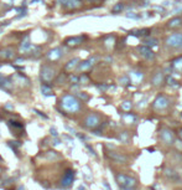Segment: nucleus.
I'll return each instance as SVG.
<instances>
[{"label": "nucleus", "instance_id": "0eeeda50", "mask_svg": "<svg viewBox=\"0 0 182 190\" xmlns=\"http://www.w3.org/2000/svg\"><path fill=\"white\" fill-rule=\"evenodd\" d=\"M82 0H58V4H61L62 6H65L66 9L74 10L82 6Z\"/></svg>", "mask_w": 182, "mask_h": 190}, {"label": "nucleus", "instance_id": "39448f33", "mask_svg": "<svg viewBox=\"0 0 182 190\" xmlns=\"http://www.w3.org/2000/svg\"><path fill=\"white\" fill-rule=\"evenodd\" d=\"M137 52L140 54L141 57H144L147 61H154L156 57V54L151 50V47L146 46V45H143V46H137Z\"/></svg>", "mask_w": 182, "mask_h": 190}, {"label": "nucleus", "instance_id": "4c0bfd02", "mask_svg": "<svg viewBox=\"0 0 182 190\" xmlns=\"http://www.w3.org/2000/svg\"><path fill=\"white\" fill-rule=\"evenodd\" d=\"M78 96H79L81 97V98H83V99H88V96L87 95H84V93H78Z\"/></svg>", "mask_w": 182, "mask_h": 190}, {"label": "nucleus", "instance_id": "423d86ee", "mask_svg": "<svg viewBox=\"0 0 182 190\" xmlns=\"http://www.w3.org/2000/svg\"><path fill=\"white\" fill-rule=\"evenodd\" d=\"M160 138H161V140L167 145H171V144L175 143V134H173L172 130L169 129V128H162L160 130Z\"/></svg>", "mask_w": 182, "mask_h": 190}, {"label": "nucleus", "instance_id": "c03bdc74", "mask_svg": "<svg viewBox=\"0 0 182 190\" xmlns=\"http://www.w3.org/2000/svg\"><path fill=\"white\" fill-rule=\"evenodd\" d=\"M39 1H40V0H32L31 3H32V4H35V3H39Z\"/></svg>", "mask_w": 182, "mask_h": 190}, {"label": "nucleus", "instance_id": "c85d7f7f", "mask_svg": "<svg viewBox=\"0 0 182 190\" xmlns=\"http://www.w3.org/2000/svg\"><path fill=\"white\" fill-rule=\"evenodd\" d=\"M121 107H123V109H130V108H131V103H130L129 101H125V102L121 104Z\"/></svg>", "mask_w": 182, "mask_h": 190}, {"label": "nucleus", "instance_id": "9d476101", "mask_svg": "<svg viewBox=\"0 0 182 190\" xmlns=\"http://www.w3.org/2000/svg\"><path fill=\"white\" fill-rule=\"evenodd\" d=\"M85 126L88 127V128H95V127H98L99 126V123H100V118H99V115H97V114H89L87 118H85Z\"/></svg>", "mask_w": 182, "mask_h": 190}, {"label": "nucleus", "instance_id": "37998d69", "mask_svg": "<svg viewBox=\"0 0 182 190\" xmlns=\"http://www.w3.org/2000/svg\"><path fill=\"white\" fill-rule=\"evenodd\" d=\"M5 107H6V108H9V109H13V107H11V106H10V104H6V106H5Z\"/></svg>", "mask_w": 182, "mask_h": 190}, {"label": "nucleus", "instance_id": "b1692460", "mask_svg": "<svg viewBox=\"0 0 182 190\" xmlns=\"http://www.w3.org/2000/svg\"><path fill=\"white\" fill-rule=\"evenodd\" d=\"M41 92L43 93V96H51L52 95V89H51L50 86H47V85L41 86Z\"/></svg>", "mask_w": 182, "mask_h": 190}, {"label": "nucleus", "instance_id": "a211bd4d", "mask_svg": "<svg viewBox=\"0 0 182 190\" xmlns=\"http://www.w3.org/2000/svg\"><path fill=\"white\" fill-rule=\"evenodd\" d=\"M171 65H172L173 68H176L178 71H182V55L177 56L176 58H173L172 62H171Z\"/></svg>", "mask_w": 182, "mask_h": 190}, {"label": "nucleus", "instance_id": "cd10ccee", "mask_svg": "<svg viewBox=\"0 0 182 190\" xmlns=\"http://www.w3.org/2000/svg\"><path fill=\"white\" fill-rule=\"evenodd\" d=\"M11 128H20V129H22V124L20 122H13V121H10L9 123H7Z\"/></svg>", "mask_w": 182, "mask_h": 190}, {"label": "nucleus", "instance_id": "f8f14e48", "mask_svg": "<svg viewBox=\"0 0 182 190\" xmlns=\"http://www.w3.org/2000/svg\"><path fill=\"white\" fill-rule=\"evenodd\" d=\"M163 72L161 70H157L156 72H154V75H152V77H151V85H154V86H160L163 82Z\"/></svg>", "mask_w": 182, "mask_h": 190}, {"label": "nucleus", "instance_id": "4468645a", "mask_svg": "<svg viewBox=\"0 0 182 190\" xmlns=\"http://www.w3.org/2000/svg\"><path fill=\"white\" fill-rule=\"evenodd\" d=\"M85 40V36H74V37H68L66 40V44L68 46H78Z\"/></svg>", "mask_w": 182, "mask_h": 190}, {"label": "nucleus", "instance_id": "ddd939ff", "mask_svg": "<svg viewBox=\"0 0 182 190\" xmlns=\"http://www.w3.org/2000/svg\"><path fill=\"white\" fill-rule=\"evenodd\" d=\"M129 76H130L131 82H133V83H135V85L140 83V82L144 80V73L141 72V71H131Z\"/></svg>", "mask_w": 182, "mask_h": 190}, {"label": "nucleus", "instance_id": "f704fd0d", "mask_svg": "<svg viewBox=\"0 0 182 190\" xmlns=\"http://www.w3.org/2000/svg\"><path fill=\"white\" fill-rule=\"evenodd\" d=\"M120 82H123V85H126L129 82V78L128 77H123V78H120Z\"/></svg>", "mask_w": 182, "mask_h": 190}, {"label": "nucleus", "instance_id": "f3484780", "mask_svg": "<svg viewBox=\"0 0 182 190\" xmlns=\"http://www.w3.org/2000/svg\"><path fill=\"white\" fill-rule=\"evenodd\" d=\"M109 156L115 162H119V163H125L126 162V156L121 155V154H118L115 152H109Z\"/></svg>", "mask_w": 182, "mask_h": 190}, {"label": "nucleus", "instance_id": "412c9836", "mask_svg": "<svg viewBox=\"0 0 182 190\" xmlns=\"http://www.w3.org/2000/svg\"><path fill=\"white\" fill-rule=\"evenodd\" d=\"M14 56V51L10 50V48H4V50L0 51V57L3 58H11Z\"/></svg>", "mask_w": 182, "mask_h": 190}, {"label": "nucleus", "instance_id": "7ed1b4c3", "mask_svg": "<svg viewBox=\"0 0 182 190\" xmlns=\"http://www.w3.org/2000/svg\"><path fill=\"white\" fill-rule=\"evenodd\" d=\"M165 45L171 50H182V32L169 35L165 40Z\"/></svg>", "mask_w": 182, "mask_h": 190}, {"label": "nucleus", "instance_id": "4be33fe9", "mask_svg": "<svg viewBox=\"0 0 182 190\" xmlns=\"http://www.w3.org/2000/svg\"><path fill=\"white\" fill-rule=\"evenodd\" d=\"M144 44L146 45V46H157L159 45V40L156 39V37H147L146 40L144 41Z\"/></svg>", "mask_w": 182, "mask_h": 190}, {"label": "nucleus", "instance_id": "1a4fd4ad", "mask_svg": "<svg viewBox=\"0 0 182 190\" xmlns=\"http://www.w3.org/2000/svg\"><path fill=\"white\" fill-rule=\"evenodd\" d=\"M41 77H42L43 81L50 82L52 78L55 77V70L52 68V67H48V66L42 67V70H41Z\"/></svg>", "mask_w": 182, "mask_h": 190}, {"label": "nucleus", "instance_id": "58836bf2", "mask_svg": "<svg viewBox=\"0 0 182 190\" xmlns=\"http://www.w3.org/2000/svg\"><path fill=\"white\" fill-rule=\"evenodd\" d=\"M94 134H97V136H100V134H102V132H100V130H94V132H93Z\"/></svg>", "mask_w": 182, "mask_h": 190}, {"label": "nucleus", "instance_id": "473e14b6", "mask_svg": "<svg viewBox=\"0 0 182 190\" xmlns=\"http://www.w3.org/2000/svg\"><path fill=\"white\" fill-rule=\"evenodd\" d=\"M51 134H52L53 137H57V136H58V132H57V129H56L55 127H52V128H51Z\"/></svg>", "mask_w": 182, "mask_h": 190}, {"label": "nucleus", "instance_id": "dca6fc26", "mask_svg": "<svg viewBox=\"0 0 182 190\" xmlns=\"http://www.w3.org/2000/svg\"><path fill=\"white\" fill-rule=\"evenodd\" d=\"M61 56H62L61 48H57V47H56V48L51 50V51L47 54V58L51 60V61H57V60L61 58Z\"/></svg>", "mask_w": 182, "mask_h": 190}, {"label": "nucleus", "instance_id": "f257e3e1", "mask_svg": "<svg viewBox=\"0 0 182 190\" xmlns=\"http://www.w3.org/2000/svg\"><path fill=\"white\" fill-rule=\"evenodd\" d=\"M171 107V101L166 95L159 93L152 102V108L157 112H165Z\"/></svg>", "mask_w": 182, "mask_h": 190}, {"label": "nucleus", "instance_id": "aec40b11", "mask_svg": "<svg viewBox=\"0 0 182 190\" xmlns=\"http://www.w3.org/2000/svg\"><path fill=\"white\" fill-rule=\"evenodd\" d=\"M32 48V46H31V44H30V41H29V39L26 37V39L22 41L21 42V46H20V50L22 51V52H27V51H30Z\"/></svg>", "mask_w": 182, "mask_h": 190}, {"label": "nucleus", "instance_id": "a18cd8bd", "mask_svg": "<svg viewBox=\"0 0 182 190\" xmlns=\"http://www.w3.org/2000/svg\"><path fill=\"white\" fill-rule=\"evenodd\" d=\"M180 137H181V139H182V128L180 129Z\"/></svg>", "mask_w": 182, "mask_h": 190}, {"label": "nucleus", "instance_id": "c9c22d12", "mask_svg": "<svg viewBox=\"0 0 182 190\" xmlns=\"http://www.w3.org/2000/svg\"><path fill=\"white\" fill-rule=\"evenodd\" d=\"M79 81L82 82V83H84V82H87V81H88V77H87V76H84V75H83V76H82V77L79 78Z\"/></svg>", "mask_w": 182, "mask_h": 190}, {"label": "nucleus", "instance_id": "6e6552de", "mask_svg": "<svg viewBox=\"0 0 182 190\" xmlns=\"http://www.w3.org/2000/svg\"><path fill=\"white\" fill-rule=\"evenodd\" d=\"M73 180H74V173H73V170L68 169V170L66 171V174L63 175V179H62V181H61V185L63 186V188H69V186L72 185Z\"/></svg>", "mask_w": 182, "mask_h": 190}, {"label": "nucleus", "instance_id": "79ce46f5", "mask_svg": "<svg viewBox=\"0 0 182 190\" xmlns=\"http://www.w3.org/2000/svg\"><path fill=\"white\" fill-rule=\"evenodd\" d=\"M21 63V62H24V60H22V58H19V60H16V63Z\"/></svg>", "mask_w": 182, "mask_h": 190}, {"label": "nucleus", "instance_id": "7c9ffc66", "mask_svg": "<svg viewBox=\"0 0 182 190\" xmlns=\"http://www.w3.org/2000/svg\"><path fill=\"white\" fill-rule=\"evenodd\" d=\"M126 17H133V19H139V15H135V13H128L126 14Z\"/></svg>", "mask_w": 182, "mask_h": 190}, {"label": "nucleus", "instance_id": "e433bc0d", "mask_svg": "<svg viewBox=\"0 0 182 190\" xmlns=\"http://www.w3.org/2000/svg\"><path fill=\"white\" fill-rule=\"evenodd\" d=\"M71 81H72V82H74V83H77V82L79 81V78H78L77 76H72V77H71Z\"/></svg>", "mask_w": 182, "mask_h": 190}, {"label": "nucleus", "instance_id": "20e7f679", "mask_svg": "<svg viewBox=\"0 0 182 190\" xmlns=\"http://www.w3.org/2000/svg\"><path fill=\"white\" fill-rule=\"evenodd\" d=\"M117 181L120 189L123 188H135L136 186V180L135 178H131L129 175H125V174H118L117 175Z\"/></svg>", "mask_w": 182, "mask_h": 190}, {"label": "nucleus", "instance_id": "393cba45", "mask_svg": "<svg viewBox=\"0 0 182 190\" xmlns=\"http://www.w3.org/2000/svg\"><path fill=\"white\" fill-rule=\"evenodd\" d=\"M165 81H166V83L169 85V86H172V87H178V85H177L178 82H177L176 80H175V78H173L172 76H167Z\"/></svg>", "mask_w": 182, "mask_h": 190}, {"label": "nucleus", "instance_id": "49530a36", "mask_svg": "<svg viewBox=\"0 0 182 190\" xmlns=\"http://www.w3.org/2000/svg\"><path fill=\"white\" fill-rule=\"evenodd\" d=\"M0 160H1V156H0Z\"/></svg>", "mask_w": 182, "mask_h": 190}, {"label": "nucleus", "instance_id": "a19ab883", "mask_svg": "<svg viewBox=\"0 0 182 190\" xmlns=\"http://www.w3.org/2000/svg\"><path fill=\"white\" fill-rule=\"evenodd\" d=\"M59 143H61V142H59L58 139H56V140L53 142V144H55V145H57V144H59Z\"/></svg>", "mask_w": 182, "mask_h": 190}, {"label": "nucleus", "instance_id": "bb28decb", "mask_svg": "<svg viewBox=\"0 0 182 190\" xmlns=\"http://www.w3.org/2000/svg\"><path fill=\"white\" fill-rule=\"evenodd\" d=\"M150 34H151V29H149V28L139 30V36L140 37H149V36H150Z\"/></svg>", "mask_w": 182, "mask_h": 190}, {"label": "nucleus", "instance_id": "c756f323", "mask_svg": "<svg viewBox=\"0 0 182 190\" xmlns=\"http://www.w3.org/2000/svg\"><path fill=\"white\" fill-rule=\"evenodd\" d=\"M9 145L15 149V147H20V142H9Z\"/></svg>", "mask_w": 182, "mask_h": 190}, {"label": "nucleus", "instance_id": "9b49d317", "mask_svg": "<svg viewBox=\"0 0 182 190\" xmlns=\"http://www.w3.org/2000/svg\"><path fill=\"white\" fill-rule=\"evenodd\" d=\"M182 26V17L181 16H175L172 19H170L166 24V28L170 30H176Z\"/></svg>", "mask_w": 182, "mask_h": 190}, {"label": "nucleus", "instance_id": "a878e982", "mask_svg": "<svg viewBox=\"0 0 182 190\" xmlns=\"http://www.w3.org/2000/svg\"><path fill=\"white\" fill-rule=\"evenodd\" d=\"M123 118L125 119V123H133V122H135V119H136L135 115L131 114V113H125L123 115Z\"/></svg>", "mask_w": 182, "mask_h": 190}, {"label": "nucleus", "instance_id": "f03ea898", "mask_svg": "<svg viewBox=\"0 0 182 190\" xmlns=\"http://www.w3.org/2000/svg\"><path fill=\"white\" fill-rule=\"evenodd\" d=\"M61 104H62L63 109L67 111V112H71V113L78 112V111H79V108H81L79 101L76 99L73 96H71V95H66L65 97H63Z\"/></svg>", "mask_w": 182, "mask_h": 190}, {"label": "nucleus", "instance_id": "6ab92c4d", "mask_svg": "<svg viewBox=\"0 0 182 190\" xmlns=\"http://www.w3.org/2000/svg\"><path fill=\"white\" fill-rule=\"evenodd\" d=\"M79 63V58H72L71 61H68L67 62V65L65 66V68L67 70V71H72V70H74L77 67V65Z\"/></svg>", "mask_w": 182, "mask_h": 190}, {"label": "nucleus", "instance_id": "2f4dec72", "mask_svg": "<svg viewBox=\"0 0 182 190\" xmlns=\"http://www.w3.org/2000/svg\"><path fill=\"white\" fill-rule=\"evenodd\" d=\"M120 139H121V140H124V142L128 140V133L124 132L123 134H120Z\"/></svg>", "mask_w": 182, "mask_h": 190}, {"label": "nucleus", "instance_id": "5701e85b", "mask_svg": "<svg viewBox=\"0 0 182 190\" xmlns=\"http://www.w3.org/2000/svg\"><path fill=\"white\" fill-rule=\"evenodd\" d=\"M123 9H124V4H123V3H118V4H115V5L111 7V13H113V14L121 13Z\"/></svg>", "mask_w": 182, "mask_h": 190}, {"label": "nucleus", "instance_id": "de8ad7c7", "mask_svg": "<svg viewBox=\"0 0 182 190\" xmlns=\"http://www.w3.org/2000/svg\"><path fill=\"white\" fill-rule=\"evenodd\" d=\"M181 117H182V113H181Z\"/></svg>", "mask_w": 182, "mask_h": 190}, {"label": "nucleus", "instance_id": "2eb2a0df", "mask_svg": "<svg viewBox=\"0 0 182 190\" xmlns=\"http://www.w3.org/2000/svg\"><path fill=\"white\" fill-rule=\"evenodd\" d=\"M94 62H95V57H91L89 60H85V61H83L82 63L78 65V70L79 71H88L89 68H92V66L94 65Z\"/></svg>", "mask_w": 182, "mask_h": 190}, {"label": "nucleus", "instance_id": "72a5a7b5", "mask_svg": "<svg viewBox=\"0 0 182 190\" xmlns=\"http://www.w3.org/2000/svg\"><path fill=\"white\" fill-rule=\"evenodd\" d=\"M33 112H35V113H36V114H39V115H40V117H41V118H43V119H47V115H45V114H42V112H40V111H36V109H35V111H33Z\"/></svg>", "mask_w": 182, "mask_h": 190}, {"label": "nucleus", "instance_id": "ea45409f", "mask_svg": "<svg viewBox=\"0 0 182 190\" xmlns=\"http://www.w3.org/2000/svg\"><path fill=\"white\" fill-rule=\"evenodd\" d=\"M82 1H84V3H93V1H94V0H82Z\"/></svg>", "mask_w": 182, "mask_h": 190}]
</instances>
